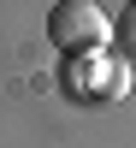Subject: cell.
<instances>
[{
    "label": "cell",
    "instance_id": "6da1fadb",
    "mask_svg": "<svg viewBox=\"0 0 136 148\" xmlns=\"http://www.w3.org/2000/svg\"><path fill=\"white\" fill-rule=\"evenodd\" d=\"M113 36H118V24L107 18L95 0H53V12H47V42H53L65 59L107 53V42H113Z\"/></svg>",
    "mask_w": 136,
    "mask_h": 148
},
{
    "label": "cell",
    "instance_id": "7a4b0ae2",
    "mask_svg": "<svg viewBox=\"0 0 136 148\" xmlns=\"http://www.w3.org/2000/svg\"><path fill=\"white\" fill-rule=\"evenodd\" d=\"M65 89L77 101H118L130 95V65L113 53H89V59H65Z\"/></svg>",
    "mask_w": 136,
    "mask_h": 148
},
{
    "label": "cell",
    "instance_id": "3957f363",
    "mask_svg": "<svg viewBox=\"0 0 136 148\" xmlns=\"http://www.w3.org/2000/svg\"><path fill=\"white\" fill-rule=\"evenodd\" d=\"M118 47H124V53L136 59V0L124 6V18H118Z\"/></svg>",
    "mask_w": 136,
    "mask_h": 148
}]
</instances>
